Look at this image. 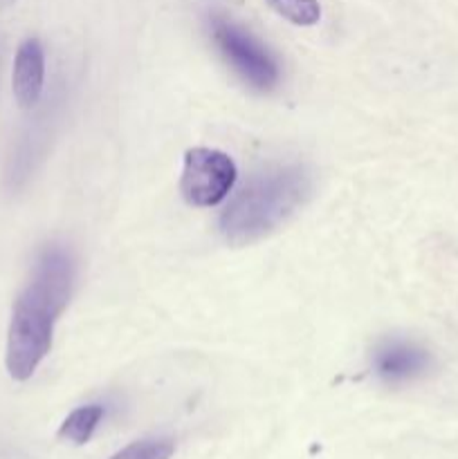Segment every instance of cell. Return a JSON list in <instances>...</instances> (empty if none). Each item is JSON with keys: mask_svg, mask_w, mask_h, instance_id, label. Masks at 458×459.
<instances>
[{"mask_svg": "<svg viewBox=\"0 0 458 459\" xmlns=\"http://www.w3.org/2000/svg\"><path fill=\"white\" fill-rule=\"evenodd\" d=\"M75 264L61 247H48L36 260L31 281L13 300L4 366L13 381H27L52 350L57 318L67 307Z\"/></svg>", "mask_w": 458, "mask_h": 459, "instance_id": "1", "label": "cell"}, {"mask_svg": "<svg viewBox=\"0 0 458 459\" xmlns=\"http://www.w3.org/2000/svg\"><path fill=\"white\" fill-rule=\"evenodd\" d=\"M305 166H274L254 175L220 213V231L232 245H251L286 224L313 195Z\"/></svg>", "mask_w": 458, "mask_h": 459, "instance_id": "2", "label": "cell"}, {"mask_svg": "<svg viewBox=\"0 0 458 459\" xmlns=\"http://www.w3.org/2000/svg\"><path fill=\"white\" fill-rule=\"evenodd\" d=\"M211 34H214L220 54L227 58L229 65L245 83H250L256 90H263V92L278 83L281 72H278L277 61L268 52V48L259 39H254L250 31L242 30L236 22L227 21V18L214 16Z\"/></svg>", "mask_w": 458, "mask_h": 459, "instance_id": "3", "label": "cell"}, {"mask_svg": "<svg viewBox=\"0 0 458 459\" xmlns=\"http://www.w3.org/2000/svg\"><path fill=\"white\" fill-rule=\"evenodd\" d=\"M236 164L216 148H189L184 152L180 193L187 204L209 209L220 204L236 182Z\"/></svg>", "mask_w": 458, "mask_h": 459, "instance_id": "4", "label": "cell"}, {"mask_svg": "<svg viewBox=\"0 0 458 459\" xmlns=\"http://www.w3.org/2000/svg\"><path fill=\"white\" fill-rule=\"evenodd\" d=\"M429 366V352L407 339H386L373 352V372L384 384H407L425 375Z\"/></svg>", "mask_w": 458, "mask_h": 459, "instance_id": "5", "label": "cell"}, {"mask_svg": "<svg viewBox=\"0 0 458 459\" xmlns=\"http://www.w3.org/2000/svg\"><path fill=\"white\" fill-rule=\"evenodd\" d=\"M45 83V52L39 39H25L16 49L12 72L13 99L21 108L30 110L39 103Z\"/></svg>", "mask_w": 458, "mask_h": 459, "instance_id": "6", "label": "cell"}, {"mask_svg": "<svg viewBox=\"0 0 458 459\" xmlns=\"http://www.w3.org/2000/svg\"><path fill=\"white\" fill-rule=\"evenodd\" d=\"M103 420V408L97 403H90V406H81L76 411H72L66 417V421L58 429V439L63 442H70L75 446L90 442L92 433L97 430L99 421Z\"/></svg>", "mask_w": 458, "mask_h": 459, "instance_id": "7", "label": "cell"}, {"mask_svg": "<svg viewBox=\"0 0 458 459\" xmlns=\"http://www.w3.org/2000/svg\"><path fill=\"white\" fill-rule=\"evenodd\" d=\"M268 7L299 27H313L321 18V4L317 0H268Z\"/></svg>", "mask_w": 458, "mask_h": 459, "instance_id": "8", "label": "cell"}, {"mask_svg": "<svg viewBox=\"0 0 458 459\" xmlns=\"http://www.w3.org/2000/svg\"><path fill=\"white\" fill-rule=\"evenodd\" d=\"M173 453L175 444L171 439H142L121 448L110 459H171Z\"/></svg>", "mask_w": 458, "mask_h": 459, "instance_id": "9", "label": "cell"}, {"mask_svg": "<svg viewBox=\"0 0 458 459\" xmlns=\"http://www.w3.org/2000/svg\"><path fill=\"white\" fill-rule=\"evenodd\" d=\"M13 3H16V0H0V12H3V9H9V7H12Z\"/></svg>", "mask_w": 458, "mask_h": 459, "instance_id": "10", "label": "cell"}]
</instances>
